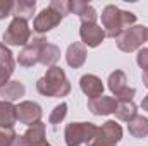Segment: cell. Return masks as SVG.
I'll list each match as a JSON object with an SVG mask.
<instances>
[{"mask_svg":"<svg viewBox=\"0 0 148 146\" xmlns=\"http://www.w3.org/2000/svg\"><path fill=\"white\" fill-rule=\"evenodd\" d=\"M136 64L141 67V71H148V48H140L138 50Z\"/></svg>","mask_w":148,"mask_h":146,"instance_id":"f1b7e54d","label":"cell"},{"mask_svg":"<svg viewBox=\"0 0 148 146\" xmlns=\"http://www.w3.org/2000/svg\"><path fill=\"white\" fill-rule=\"evenodd\" d=\"M86 55H88L86 46H84L81 41H74V43H71V45L67 46V50H66V62H67L69 67L79 69V67L84 65Z\"/></svg>","mask_w":148,"mask_h":146,"instance_id":"4fadbf2b","label":"cell"},{"mask_svg":"<svg viewBox=\"0 0 148 146\" xmlns=\"http://www.w3.org/2000/svg\"><path fill=\"white\" fill-rule=\"evenodd\" d=\"M60 60V48L53 43H48L43 50H41V57H40V64L45 67H53L57 65V62Z\"/></svg>","mask_w":148,"mask_h":146,"instance_id":"d6986e66","label":"cell"},{"mask_svg":"<svg viewBox=\"0 0 148 146\" xmlns=\"http://www.w3.org/2000/svg\"><path fill=\"white\" fill-rule=\"evenodd\" d=\"M36 146H52V145H50V143H48L47 139H43V141H41V143H38Z\"/></svg>","mask_w":148,"mask_h":146,"instance_id":"e575fe53","label":"cell"},{"mask_svg":"<svg viewBox=\"0 0 148 146\" xmlns=\"http://www.w3.org/2000/svg\"><path fill=\"white\" fill-rule=\"evenodd\" d=\"M12 146H29V145H28L24 134H17V136L14 138V141H12Z\"/></svg>","mask_w":148,"mask_h":146,"instance_id":"1f68e13d","label":"cell"},{"mask_svg":"<svg viewBox=\"0 0 148 146\" xmlns=\"http://www.w3.org/2000/svg\"><path fill=\"white\" fill-rule=\"evenodd\" d=\"M69 5H71V14H76L81 19V23H84V24H95L97 23L98 12L88 2H84V0H69Z\"/></svg>","mask_w":148,"mask_h":146,"instance_id":"30bf717a","label":"cell"},{"mask_svg":"<svg viewBox=\"0 0 148 146\" xmlns=\"http://www.w3.org/2000/svg\"><path fill=\"white\" fill-rule=\"evenodd\" d=\"M17 107L10 102L0 100V127L3 129H14L17 124Z\"/></svg>","mask_w":148,"mask_h":146,"instance_id":"5bb4252c","label":"cell"},{"mask_svg":"<svg viewBox=\"0 0 148 146\" xmlns=\"http://www.w3.org/2000/svg\"><path fill=\"white\" fill-rule=\"evenodd\" d=\"M48 45V40L43 35H36L29 40V43L26 46H23V50L17 55V64L21 67H35L40 64V57H41V50Z\"/></svg>","mask_w":148,"mask_h":146,"instance_id":"8992f818","label":"cell"},{"mask_svg":"<svg viewBox=\"0 0 148 146\" xmlns=\"http://www.w3.org/2000/svg\"><path fill=\"white\" fill-rule=\"evenodd\" d=\"M0 65H5L9 69L16 71V60H14V53L10 52V48L3 43H0Z\"/></svg>","mask_w":148,"mask_h":146,"instance_id":"cb8c5ba5","label":"cell"},{"mask_svg":"<svg viewBox=\"0 0 148 146\" xmlns=\"http://www.w3.org/2000/svg\"><path fill=\"white\" fill-rule=\"evenodd\" d=\"M109 89L112 91V95L115 96L117 93H121L127 84V77H126V74H124V71H114V72L109 76Z\"/></svg>","mask_w":148,"mask_h":146,"instance_id":"7402d4cb","label":"cell"},{"mask_svg":"<svg viewBox=\"0 0 148 146\" xmlns=\"http://www.w3.org/2000/svg\"><path fill=\"white\" fill-rule=\"evenodd\" d=\"M79 38H81V43L88 48H97L103 40H105V31L102 26H98L97 23L95 24H84L81 23V28H79Z\"/></svg>","mask_w":148,"mask_h":146,"instance_id":"ba28073f","label":"cell"},{"mask_svg":"<svg viewBox=\"0 0 148 146\" xmlns=\"http://www.w3.org/2000/svg\"><path fill=\"white\" fill-rule=\"evenodd\" d=\"M147 41H148V28H147Z\"/></svg>","mask_w":148,"mask_h":146,"instance_id":"d590c367","label":"cell"},{"mask_svg":"<svg viewBox=\"0 0 148 146\" xmlns=\"http://www.w3.org/2000/svg\"><path fill=\"white\" fill-rule=\"evenodd\" d=\"M36 10V2L35 0H16L14 2V10H12V16L17 17V19H31L33 14Z\"/></svg>","mask_w":148,"mask_h":146,"instance_id":"e0dca14e","label":"cell"},{"mask_svg":"<svg viewBox=\"0 0 148 146\" xmlns=\"http://www.w3.org/2000/svg\"><path fill=\"white\" fill-rule=\"evenodd\" d=\"M115 43H117V48L126 53L143 48V43H147V26H141V24L131 26L115 40Z\"/></svg>","mask_w":148,"mask_h":146,"instance_id":"5b68a950","label":"cell"},{"mask_svg":"<svg viewBox=\"0 0 148 146\" xmlns=\"http://www.w3.org/2000/svg\"><path fill=\"white\" fill-rule=\"evenodd\" d=\"M141 108L148 112V95L145 96V98H143V100H141Z\"/></svg>","mask_w":148,"mask_h":146,"instance_id":"836d02e7","label":"cell"},{"mask_svg":"<svg viewBox=\"0 0 148 146\" xmlns=\"http://www.w3.org/2000/svg\"><path fill=\"white\" fill-rule=\"evenodd\" d=\"M127 131L133 138L143 139L148 136V119L143 115H136L131 122H127Z\"/></svg>","mask_w":148,"mask_h":146,"instance_id":"ac0fdd59","label":"cell"},{"mask_svg":"<svg viewBox=\"0 0 148 146\" xmlns=\"http://www.w3.org/2000/svg\"><path fill=\"white\" fill-rule=\"evenodd\" d=\"M41 115H43V108L38 105L36 102L24 100V102H21L17 105V119H19L21 124H26L28 127L40 122Z\"/></svg>","mask_w":148,"mask_h":146,"instance_id":"9c48e42d","label":"cell"},{"mask_svg":"<svg viewBox=\"0 0 148 146\" xmlns=\"http://www.w3.org/2000/svg\"><path fill=\"white\" fill-rule=\"evenodd\" d=\"M36 91L48 98H62L71 93V83L62 67L53 65L36 81Z\"/></svg>","mask_w":148,"mask_h":146,"instance_id":"7a4b0ae2","label":"cell"},{"mask_svg":"<svg viewBox=\"0 0 148 146\" xmlns=\"http://www.w3.org/2000/svg\"><path fill=\"white\" fill-rule=\"evenodd\" d=\"M100 17H102V28L105 31V36L114 38V40H117L126 29L136 24V16L133 12L121 10L114 3H109L103 7Z\"/></svg>","mask_w":148,"mask_h":146,"instance_id":"6da1fadb","label":"cell"},{"mask_svg":"<svg viewBox=\"0 0 148 146\" xmlns=\"http://www.w3.org/2000/svg\"><path fill=\"white\" fill-rule=\"evenodd\" d=\"M26 93V88L21 81H9L5 86L0 88V96L3 102H10L14 103L16 100H19L21 96H24Z\"/></svg>","mask_w":148,"mask_h":146,"instance_id":"9a60e30c","label":"cell"},{"mask_svg":"<svg viewBox=\"0 0 148 146\" xmlns=\"http://www.w3.org/2000/svg\"><path fill=\"white\" fill-rule=\"evenodd\" d=\"M16 131L14 129H3L0 127V146H12V141L16 138Z\"/></svg>","mask_w":148,"mask_h":146,"instance_id":"484cf974","label":"cell"},{"mask_svg":"<svg viewBox=\"0 0 148 146\" xmlns=\"http://www.w3.org/2000/svg\"><path fill=\"white\" fill-rule=\"evenodd\" d=\"M79 88L81 91L88 96V100H93V98H98L103 95V83L98 76L95 74H84L81 79H79Z\"/></svg>","mask_w":148,"mask_h":146,"instance_id":"8fae6325","label":"cell"},{"mask_svg":"<svg viewBox=\"0 0 148 146\" xmlns=\"http://www.w3.org/2000/svg\"><path fill=\"white\" fill-rule=\"evenodd\" d=\"M66 115H67V103L62 102V103L55 105L53 110L50 112V115H48V124H50L53 129H57V126L66 119Z\"/></svg>","mask_w":148,"mask_h":146,"instance_id":"603a6c76","label":"cell"},{"mask_svg":"<svg viewBox=\"0 0 148 146\" xmlns=\"http://www.w3.org/2000/svg\"><path fill=\"white\" fill-rule=\"evenodd\" d=\"M50 9H53L55 12H59L62 17H66L67 14H71V5H69V0H52L48 3Z\"/></svg>","mask_w":148,"mask_h":146,"instance_id":"d4e9b609","label":"cell"},{"mask_svg":"<svg viewBox=\"0 0 148 146\" xmlns=\"http://www.w3.org/2000/svg\"><path fill=\"white\" fill-rule=\"evenodd\" d=\"M141 79H143V84H145V88L148 89V71H143V72H141Z\"/></svg>","mask_w":148,"mask_h":146,"instance_id":"d6a6232c","label":"cell"},{"mask_svg":"<svg viewBox=\"0 0 148 146\" xmlns=\"http://www.w3.org/2000/svg\"><path fill=\"white\" fill-rule=\"evenodd\" d=\"M97 134L102 136V138H105L107 141H110L114 145H117V143L122 139V127H121L115 120H107V122H103V124L98 127Z\"/></svg>","mask_w":148,"mask_h":146,"instance_id":"2e32d148","label":"cell"},{"mask_svg":"<svg viewBox=\"0 0 148 146\" xmlns=\"http://www.w3.org/2000/svg\"><path fill=\"white\" fill-rule=\"evenodd\" d=\"M86 146H117V145H114V143H110V141H107L105 138H102V136H95L93 138V141L90 143V145H86Z\"/></svg>","mask_w":148,"mask_h":146,"instance_id":"4dcf8cb0","label":"cell"},{"mask_svg":"<svg viewBox=\"0 0 148 146\" xmlns=\"http://www.w3.org/2000/svg\"><path fill=\"white\" fill-rule=\"evenodd\" d=\"M14 10V2L12 0H0V21L12 16Z\"/></svg>","mask_w":148,"mask_h":146,"instance_id":"83f0119b","label":"cell"},{"mask_svg":"<svg viewBox=\"0 0 148 146\" xmlns=\"http://www.w3.org/2000/svg\"><path fill=\"white\" fill-rule=\"evenodd\" d=\"M117 108V102L114 96H98V98H93V100H88V110L93 113V115H110L114 113Z\"/></svg>","mask_w":148,"mask_h":146,"instance_id":"7c38bea8","label":"cell"},{"mask_svg":"<svg viewBox=\"0 0 148 146\" xmlns=\"http://www.w3.org/2000/svg\"><path fill=\"white\" fill-rule=\"evenodd\" d=\"M98 126L91 122H71L64 129V141L66 146H81L90 145L97 136Z\"/></svg>","mask_w":148,"mask_h":146,"instance_id":"3957f363","label":"cell"},{"mask_svg":"<svg viewBox=\"0 0 148 146\" xmlns=\"http://www.w3.org/2000/svg\"><path fill=\"white\" fill-rule=\"evenodd\" d=\"M14 74V69H9L5 65H0V88L5 86L10 81V76Z\"/></svg>","mask_w":148,"mask_h":146,"instance_id":"f546056e","label":"cell"},{"mask_svg":"<svg viewBox=\"0 0 148 146\" xmlns=\"http://www.w3.org/2000/svg\"><path fill=\"white\" fill-rule=\"evenodd\" d=\"M3 45L10 46H26L31 40V28L28 26V21L14 17L9 24V28L2 35Z\"/></svg>","mask_w":148,"mask_h":146,"instance_id":"277c9868","label":"cell"},{"mask_svg":"<svg viewBox=\"0 0 148 146\" xmlns=\"http://www.w3.org/2000/svg\"><path fill=\"white\" fill-rule=\"evenodd\" d=\"M45 131H47V126H45L41 120L36 122V124H33V126H29V127L26 129V132H24V138H26L28 145L36 146L38 143H41V141L45 139Z\"/></svg>","mask_w":148,"mask_h":146,"instance_id":"ffe728a7","label":"cell"},{"mask_svg":"<svg viewBox=\"0 0 148 146\" xmlns=\"http://www.w3.org/2000/svg\"><path fill=\"white\" fill-rule=\"evenodd\" d=\"M114 113L119 120L131 122L138 115V107L134 105V102H121V103H117V108H115Z\"/></svg>","mask_w":148,"mask_h":146,"instance_id":"44dd1931","label":"cell"},{"mask_svg":"<svg viewBox=\"0 0 148 146\" xmlns=\"http://www.w3.org/2000/svg\"><path fill=\"white\" fill-rule=\"evenodd\" d=\"M134 95H136V89H134V88H131V86H126V88H124L121 93H117L114 98H115V102H117V103H121V102H133Z\"/></svg>","mask_w":148,"mask_h":146,"instance_id":"4316f807","label":"cell"},{"mask_svg":"<svg viewBox=\"0 0 148 146\" xmlns=\"http://www.w3.org/2000/svg\"><path fill=\"white\" fill-rule=\"evenodd\" d=\"M62 19L64 17L59 12H55L53 9L47 7V9H43L36 17H35V21H33V31L36 35H45V33L52 31L53 28H57Z\"/></svg>","mask_w":148,"mask_h":146,"instance_id":"52a82bcc","label":"cell"}]
</instances>
